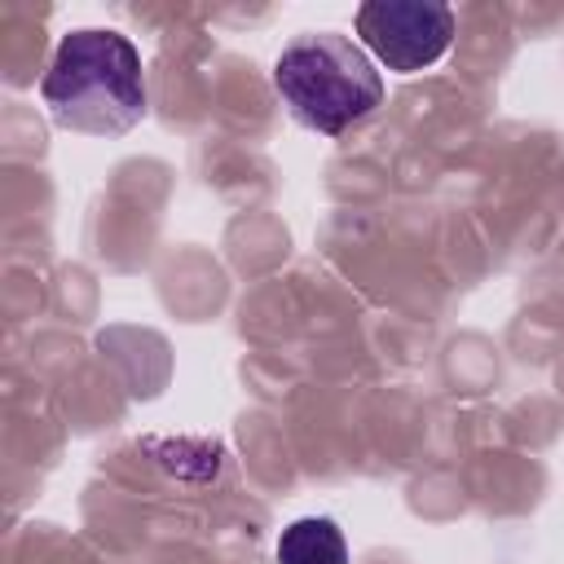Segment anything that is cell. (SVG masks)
<instances>
[{
    "label": "cell",
    "mask_w": 564,
    "mask_h": 564,
    "mask_svg": "<svg viewBox=\"0 0 564 564\" xmlns=\"http://www.w3.org/2000/svg\"><path fill=\"white\" fill-rule=\"evenodd\" d=\"M361 44L397 75H414L445 57L454 40V13L427 0H375L357 9Z\"/></svg>",
    "instance_id": "cell-3"
},
{
    "label": "cell",
    "mask_w": 564,
    "mask_h": 564,
    "mask_svg": "<svg viewBox=\"0 0 564 564\" xmlns=\"http://www.w3.org/2000/svg\"><path fill=\"white\" fill-rule=\"evenodd\" d=\"M278 564H348V542L335 520L300 516L278 533Z\"/></svg>",
    "instance_id": "cell-4"
},
{
    "label": "cell",
    "mask_w": 564,
    "mask_h": 564,
    "mask_svg": "<svg viewBox=\"0 0 564 564\" xmlns=\"http://www.w3.org/2000/svg\"><path fill=\"white\" fill-rule=\"evenodd\" d=\"M40 97L57 128L84 137H123L145 115V75L141 53L128 35L79 26L62 35Z\"/></svg>",
    "instance_id": "cell-1"
},
{
    "label": "cell",
    "mask_w": 564,
    "mask_h": 564,
    "mask_svg": "<svg viewBox=\"0 0 564 564\" xmlns=\"http://www.w3.org/2000/svg\"><path fill=\"white\" fill-rule=\"evenodd\" d=\"M273 88L286 110L322 137H344L383 101V75L370 53L335 31L295 35L273 62Z\"/></svg>",
    "instance_id": "cell-2"
}]
</instances>
